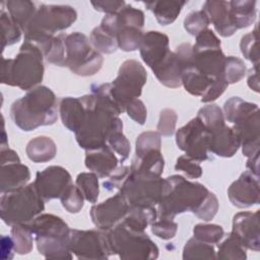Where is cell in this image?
I'll use <instances>...</instances> for the list:
<instances>
[{
    "mask_svg": "<svg viewBox=\"0 0 260 260\" xmlns=\"http://www.w3.org/2000/svg\"><path fill=\"white\" fill-rule=\"evenodd\" d=\"M76 18L77 12L72 6L42 4L24 30V41L39 47L56 32L68 28Z\"/></svg>",
    "mask_w": 260,
    "mask_h": 260,
    "instance_id": "52a82bcc",
    "label": "cell"
},
{
    "mask_svg": "<svg viewBox=\"0 0 260 260\" xmlns=\"http://www.w3.org/2000/svg\"><path fill=\"white\" fill-rule=\"evenodd\" d=\"M208 139L209 132L197 116L176 131L178 147L199 162L209 158Z\"/></svg>",
    "mask_w": 260,
    "mask_h": 260,
    "instance_id": "7c38bea8",
    "label": "cell"
},
{
    "mask_svg": "<svg viewBox=\"0 0 260 260\" xmlns=\"http://www.w3.org/2000/svg\"><path fill=\"white\" fill-rule=\"evenodd\" d=\"M0 21H1V29H2V51L7 46H11L21 39V28L14 22V20L11 18L9 13L4 10V8L1 9L0 12Z\"/></svg>",
    "mask_w": 260,
    "mask_h": 260,
    "instance_id": "74e56055",
    "label": "cell"
},
{
    "mask_svg": "<svg viewBox=\"0 0 260 260\" xmlns=\"http://www.w3.org/2000/svg\"><path fill=\"white\" fill-rule=\"evenodd\" d=\"M178 116L173 109H164L159 114L157 132L162 136H172L176 132Z\"/></svg>",
    "mask_w": 260,
    "mask_h": 260,
    "instance_id": "f5cc1de1",
    "label": "cell"
},
{
    "mask_svg": "<svg viewBox=\"0 0 260 260\" xmlns=\"http://www.w3.org/2000/svg\"><path fill=\"white\" fill-rule=\"evenodd\" d=\"M60 200L62 206L69 213H78L82 209L85 199L79 188L76 185L70 184L60 197Z\"/></svg>",
    "mask_w": 260,
    "mask_h": 260,
    "instance_id": "f6af8a7d",
    "label": "cell"
},
{
    "mask_svg": "<svg viewBox=\"0 0 260 260\" xmlns=\"http://www.w3.org/2000/svg\"><path fill=\"white\" fill-rule=\"evenodd\" d=\"M32 232L28 223H18L11 226V238L13 241L14 253L25 255L31 252L34 246Z\"/></svg>",
    "mask_w": 260,
    "mask_h": 260,
    "instance_id": "d6a6232c",
    "label": "cell"
},
{
    "mask_svg": "<svg viewBox=\"0 0 260 260\" xmlns=\"http://www.w3.org/2000/svg\"><path fill=\"white\" fill-rule=\"evenodd\" d=\"M175 170L182 172L189 179H198L202 176V168L199 161L188 155H181L177 158Z\"/></svg>",
    "mask_w": 260,
    "mask_h": 260,
    "instance_id": "816d5d0a",
    "label": "cell"
},
{
    "mask_svg": "<svg viewBox=\"0 0 260 260\" xmlns=\"http://www.w3.org/2000/svg\"><path fill=\"white\" fill-rule=\"evenodd\" d=\"M209 152L221 156L232 157L240 148V140L232 127L222 123L208 130Z\"/></svg>",
    "mask_w": 260,
    "mask_h": 260,
    "instance_id": "ffe728a7",
    "label": "cell"
},
{
    "mask_svg": "<svg viewBox=\"0 0 260 260\" xmlns=\"http://www.w3.org/2000/svg\"><path fill=\"white\" fill-rule=\"evenodd\" d=\"M195 44L192 45L194 49H210V48H220V40L216 35L209 28L201 31L197 35Z\"/></svg>",
    "mask_w": 260,
    "mask_h": 260,
    "instance_id": "11a10c76",
    "label": "cell"
},
{
    "mask_svg": "<svg viewBox=\"0 0 260 260\" xmlns=\"http://www.w3.org/2000/svg\"><path fill=\"white\" fill-rule=\"evenodd\" d=\"M70 252L79 259H108L112 253L103 231L71 230Z\"/></svg>",
    "mask_w": 260,
    "mask_h": 260,
    "instance_id": "4fadbf2b",
    "label": "cell"
},
{
    "mask_svg": "<svg viewBox=\"0 0 260 260\" xmlns=\"http://www.w3.org/2000/svg\"><path fill=\"white\" fill-rule=\"evenodd\" d=\"M1 252L2 257H5V254H9V258L13 257L14 253V247H13V241L11 236H2L1 238Z\"/></svg>",
    "mask_w": 260,
    "mask_h": 260,
    "instance_id": "be15d7a7",
    "label": "cell"
},
{
    "mask_svg": "<svg viewBox=\"0 0 260 260\" xmlns=\"http://www.w3.org/2000/svg\"><path fill=\"white\" fill-rule=\"evenodd\" d=\"M20 161L18 154L10 148H1V165Z\"/></svg>",
    "mask_w": 260,
    "mask_h": 260,
    "instance_id": "6125c7cd",
    "label": "cell"
},
{
    "mask_svg": "<svg viewBox=\"0 0 260 260\" xmlns=\"http://www.w3.org/2000/svg\"><path fill=\"white\" fill-rule=\"evenodd\" d=\"M30 179L29 169L18 162H9L1 165L0 171V190L1 194L12 192L27 185Z\"/></svg>",
    "mask_w": 260,
    "mask_h": 260,
    "instance_id": "603a6c76",
    "label": "cell"
},
{
    "mask_svg": "<svg viewBox=\"0 0 260 260\" xmlns=\"http://www.w3.org/2000/svg\"><path fill=\"white\" fill-rule=\"evenodd\" d=\"M107 144L120 156V161H125L130 154V142L122 131L114 132L108 139Z\"/></svg>",
    "mask_w": 260,
    "mask_h": 260,
    "instance_id": "f907efd6",
    "label": "cell"
},
{
    "mask_svg": "<svg viewBox=\"0 0 260 260\" xmlns=\"http://www.w3.org/2000/svg\"><path fill=\"white\" fill-rule=\"evenodd\" d=\"M229 86L228 82L224 80L223 77H218L215 78L210 85V87L207 89V91L201 96V102L202 103H211L215 101L217 98H219L226 87Z\"/></svg>",
    "mask_w": 260,
    "mask_h": 260,
    "instance_id": "6f0895ef",
    "label": "cell"
},
{
    "mask_svg": "<svg viewBox=\"0 0 260 260\" xmlns=\"http://www.w3.org/2000/svg\"><path fill=\"white\" fill-rule=\"evenodd\" d=\"M202 10L207 14L210 23L213 24L217 34L223 38L233 36L238 29L230 13L229 2L226 1H206Z\"/></svg>",
    "mask_w": 260,
    "mask_h": 260,
    "instance_id": "7402d4cb",
    "label": "cell"
},
{
    "mask_svg": "<svg viewBox=\"0 0 260 260\" xmlns=\"http://www.w3.org/2000/svg\"><path fill=\"white\" fill-rule=\"evenodd\" d=\"M247 67L244 61L235 56L225 57L223 78L228 84L239 82L246 75Z\"/></svg>",
    "mask_w": 260,
    "mask_h": 260,
    "instance_id": "ee69618b",
    "label": "cell"
},
{
    "mask_svg": "<svg viewBox=\"0 0 260 260\" xmlns=\"http://www.w3.org/2000/svg\"><path fill=\"white\" fill-rule=\"evenodd\" d=\"M44 71L42 51L32 43L24 41L14 58H2L1 82L28 91L42 82Z\"/></svg>",
    "mask_w": 260,
    "mask_h": 260,
    "instance_id": "3957f363",
    "label": "cell"
},
{
    "mask_svg": "<svg viewBox=\"0 0 260 260\" xmlns=\"http://www.w3.org/2000/svg\"><path fill=\"white\" fill-rule=\"evenodd\" d=\"M127 115L136 123L143 125L146 121L147 111L143 102L139 99L133 100L125 109Z\"/></svg>",
    "mask_w": 260,
    "mask_h": 260,
    "instance_id": "9f6ffc18",
    "label": "cell"
},
{
    "mask_svg": "<svg viewBox=\"0 0 260 260\" xmlns=\"http://www.w3.org/2000/svg\"><path fill=\"white\" fill-rule=\"evenodd\" d=\"M151 233L159 239L171 240L173 239L178 231V224L173 219L169 218H156L150 224Z\"/></svg>",
    "mask_w": 260,
    "mask_h": 260,
    "instance_id": "681fc988",
    "label": "cell"
},
{
    "mask_svg": "<svg viewBox=\"0 0 260 260\" xmlns=\"http://www.w3.org/2000/svg\"><path fill=\"white\" fill-rule=\"evenodd\" d=\"M72 184L69 172L60 166H50L36 175L34 185L42 199L47 202L62 196L66 188Z\"/></svg>",
    "mask_w": 260,
    "mask_h": 260,
    "instance_id": "5bb4252c",
    "label": "cell"
},
{
    "mask_svg": "<svg viewBox=\"0 0 260 260\" xmlns=\"http://www.w3.org/2000/svg\"><path fill=\"white\" fill-rule=\"evenodd\" d=\"M89 41L93 49L101 54H112L118 49L116 38L107 32L100 25L91 30Z\"/></svg>",
    "mask_w": 260,
    "mask_h": 260,
    "instance_id": "f35d334b",
    "label": "cell"
},
{
    "mask_svg": "<svg viewBox=\"0 0 260 260\" xmlns=\"http://www.w3.org/2000/svg\"><path fill=\"white\" fill-rule=\"evenodd\" d=\"M248 85L251 89L258 92L259 91V81H258V65H254L248 72Z\"/></svg>",
    "mask_w": 260,
    "mask_h": 260,
    "instance_id": "94428289",
    "label": "cell"
},
{
    "mask_svg": "<svg viewBox=\"0 0 260 260\" xmlns=\"http://www.w3.org/2000/svg\"><path fill=\"white\" fill-rule=\"evenodd\" d=\"M186 3V1H150L144 2V5L154 14L159 24L168 25L177 19Z\"/></svg>",
    "mask_w": 260,
    "mask_h": 260,
    "instance_id": "f1b7e54d",
    "label": "cell"
},
{
    "mask_svg": "<svg viewBox=\"0 0 260 260\" xmlns=\"http://www.w3.org/2000/svg\"><path fill=\"white\" fill-rule=\"evenodd\" d=\"M44 209L45 201L39 195L34 183L1 195L0 216L7 225L29 223Z\"/></svg>",
    "mask_w": 260,
    "mask_h": 260,
    "instance_id": "ba28073f",
    "label": "cell"
},
{
    "mask_svg": "<svg viewBox=\"0 0 260 260\" xmlns=\"http://www.w3.org/2000/svg\"><path fill=\"white\" fill-rule=\"evenodd\" d=\"M65 38L66 35L54 36L44 52V58L56 66H65Z\"/></svg>",
    "mask_w": 260,
    "mask_h": 260,
    "instance_id": "ab89813d",
    "label": "cell"
},
{
    "mask_svg": "<svg viewBox=\"0 0 260 260\" xmlns=\"http://www.w3.org/2000/svg\"><path fill=\"white\" fill-rule=\"evenodd\" d=\"M246 167L250 173L259 177V151L248 157Z\"/></svg>",
    "mask_w": 260,
    "mask_h": 260,
    "instance_id": "e7e4bbea",
    "label": "cell"
},
{
    "mask_svg": "<svg viewBox=\"0 0 260 260\" xmlns=\"http://www.w3.org/2000/svg\"><path fill=\"white\" fill-rule=\"evenodd\" d=\"M257 2L254 0L230 1V13L237 29L250 26L256 19Z\"/></svg>",
    "mask_w": 260,
    "mask_h": 260,
    "instance_id": "f546056e",
    "label": "cell"
},
{
    "mask_svg": "<svg viewBox=\"0 0 260 260\" xmlns=\"http://www.w3.org/2000/svg\"><path fill=\"white\" fill-rule=\"evenodd\" d=\"M232 233L246 249L258 252L260 249L259 210L241 211L235 214Z\"/></svg>",
    "mask_w": 260,
    "mask_h": 260,
    "instance_id": "e0dca14e",
    "label": "cell"
},
{
    "mask_svg": "<svg viewBox=\"0 0 260 260\" xmlns=\"http://www.w3.org/2000/svg\"><path fill=\"white\" fill-rule=\"evenodd\" d=\"M215 78L208 77L200 73L191 63L182 67L181 81L182 85L192 95L202 96L212 84Z\"/></svg>",
    "mask_w": 260,
    "mask_h": 260,
    "instance_id": "4316f807",
    "label": "cell"
},
{
    "mask_svg": "<svg viewBox=\"0 0 260 260\" xmlns=\"http://www.w3.org/2000/svg\"><path fill=\"white\" fill-rule=\"evenodd\" d=\"M194 238L207 244H217L224 237L223 229L218 224L198 223L193 229Z\"/></svg>",
    "mask_w": 260,
    "mask_h": 260,
    "instance_id": "b9f144b4",
    "label": "cell"
},
{
    "mask_svg": "<svg viewBox=\"0 0 260 260\" xmlns=\"http://www.w3.org/2000/svg\"><path fill=\"white\" fill-rule=\"evenodd\" d=\"M151 70L162 85L171 88H177L182 85L181 65L175 52L171 51L167 57Z\"/></svg>",
    "mask_w": 260,
    "mask_h": 260,
    "instance_id": "484cf974",
    "label": "cell"
},
{
    "mask_svg": "<svg viewBox=\"0 0 260 260\" xmlns=\"http://www.w3.org/2000/svg\"><path fill=\"white\" fill-rule=\"evenodd\" d=\"M129 173H130V167H128V166L118 167L112 173V175L109 177L110 179L108 181L104 182L103 185H104L105 189H108L109 191H111L113 189H119L121 184L123 183V181L129 175Z\"/></svg>",
    "mask_w": 260,
    "mask_h": 260,
    "instance_id": "680465c9",
    "label": "cell"
},
{
    "mask_svg": "<svg viewBox=\"0 0 260 260\" xmlns=\"http://www.w3.org/2000/svg\"><path fill=\"white\" fill-rule=\"evenodd\" d=\"M240 48L243 56L251 61L254 65H259V50H258V25L249 34L242 37Z\"/></svg>",
    "mask_w": 260,
    "mask_h": 260,
    "instance_id": "7bdbcfd3",
    "label": "cell"
},
{
    "mask_svg": "<svg viewBox=\"0 0 260 260\" xmlns=\"http://www.w3.org/2000/svg\"><path fill=\"white\" fill-rule=\"evenodd\" d=\"M165 167V159L159 149L149 150L139 156H135L130 169L131 173L140 176L155 177L161 176Z\"/></svg>",
    "mask_w": 260,
    "mask_h": 260,
    "instance_id": "d4e9b609",
    "label": "cell"
},
{
    "mask_svg": "<svg viewBox=\"0 0 260 260\" xmlns=\"http://www.w3.org/2000/svg\"><path fill=\"white\" fill-rule=\"evenodd\" d=\"M104 58L95 51L89 39L79 31L65 38V66L76 75L91 76L103 66Z\"/></svg>",
    "mask_w": 260,
    "mask_h": 260,
    "instance_id": "9c48e42d",
    "label": "cell"
},
{
    "mask_svg": "<svg viewBox=\"0 0 260 260\" xmlns=\"http://www.w3.org/2000/svg\"><path fill=\"white\" fill-rule=\"evenodd\" d=\"M216 258L225 260H245L247 258L246 248L233 233H230L218 245Z\"/></svg>",
    "mask_w": 260,
    "mask_h": 260,
    "instance_id": "836d02e7",
    "label": "cell"
},
{
    "mask_svg": "<svg viewBox=\"0 0 260 260\" xmlns=\"http://www.w3.org/2000/svg\"><path fill=\"white\" fill-rule=\"evenodd\" d=\"M10 117L19 129L26 132L52 125L58 118L56 94L51 88L38 85L12 103Z\"/></svg>",
    "mask_w": 260,
    "mask_h": 260,
    "instance_id": "6da1fadb",
    "label": "cell"
},
{
    "mask_svg": "<svg viewBox=\"0 0 260 260\" xmlns=\"http://www.w3.org/2000/svg\"><path fill=\"white\" fill-rule=\"evenodd\" d=\"M146 80L147 73L140 62L129 59L121 64L117 77L111 82V93L122 112L141 95Z\"/></svg>",
    "mask_w": 260,
    "mask_h": 260,
    "instance_id": "8fae6325",
    "label": "cell"
},
{
    "mask_svg": "<svg viewBox=\"0 0 260 260\" xmlns=\"http://www.w3.org/2000/svg\"><path fill=\"white\" fill-rule=\"evenodd\" d=\"M218 206H219V204H218L217 197L215 196L214 193L209 192L206 200L204 201V203L202 204L201 208L199 209V211L195 215L198 218L203 219L204 221H209L217 213Z\"/></svg>",
    "mask_w": 260,
    "mask_h": 260,
    "instance_id": "db71d44e",
    "label": "cell"
},
{
    "mask_svg": "<svg viewBox=\"0 0 260 260\" xmlns=\"http://www.w3.org/2000/svg\"><path fill=\"white\" fill-rule=\"evenodd\" d=\"M143 32L141 28L131 25H123L119 28L116 39L118 48L125 52H133L139 49Z\"/></svg>",
    "mask_w": 260,
    "mask_h": 260,
    "instance_id": "e575fe53",
    "label": "cell"
},
{
    "mask_svg": "<svg viewBox=\"0 0 260 260\" xmlns=\"http://www.w3.org/2000/svg\"><path fill=\"white\" fill-rule=\"evenodd\" d=\"M157 218V209L155 207H134L129 206V209L122 219V221L129 228L145 232L146 228L150 225Z\"/></svg>",
    "mask_w": 260,
    "mask_h": 260,
    "instance_id": "4dcf8cb0",
    "label": "cell"
},
{
    "mask_svg": "<svg viewBox=\"0 0 260 260\" xmlns=\"http://www.w3.org/2000/svg\"><path fill=\"white\" fill-rule=\"evenodd\" d=\"M209 24V18L202 9L191 11L184 19V28L187 30V32L194 37L207 29Z\"/></svg>",
    "mask_w": 260,
    "mask_h": 260,
    "instance_id": "7dc6e473",
    "label": "cell"
},
{
    "mask_svg": "<svg viewBox=\"0 0 260 260\" xmlns=\"http://www.w3.org/2000/svg\"><path fill=\"white\" fill-rule=\"evenodd\" d=\"M224 119L233 124V130L240 140L245 156L250 157L259 151L260 112L256 104L239 96L230 98L223 105Z\"/></svg>",
    "mask_w": 260,
    "mask_h": 260,
    "instance_id": "277c9868",
    "label": "cell"
},
{
    "mask_svg": "<svg viewBox=\"0 0 260 260\" xmlns=\"http://www.w3.org/2000/svg\"><path fill=\"white\" fill-rule=\"evenodd\" d=\"M75 185L81 191L84 199L89 203H95L100 194L99 177L92 173H80L76 177Z\"/></svg>",
    "mask_w": 260,
    "mask_h": 260,
    "instance_id": "8d00e7d4",
    "label": "cell"
},
{
    "mask_svg": "<svg viewBox=\"0 0 260 260\" xmlns=\"http://www.w3.org/2000/svg\"><path fill=\"white\" fill-rule=\"evenodd\" d=\"M117 32L119 28L123 25L136 26L138 28L143 27L144 25V13L142 10L135 8L131 5H125L120 11L115 13Z\"/></svg>",
    "mask_w": 260,
    "mask_h": 260,
    "instance_id": "60d3db41",
    "label": "cell"
},
{
    "mask_svg": "<svg viewBox=\"0 0 260 260\" xmlns=\"http://www.w3.org/2000/svg\"><path fill=\"white\" fill-rule=\"evenodd\" d=\"M39 253L46 259H71V229L59 216L41 213L28 223Z\"/></svg>",
    "mask_w": 260,
    "mask_h": 260,
    "instance_id": "5b68a950",
    "label": "cell"
},
{
    "mask_svg": "<svg viewBox=\"0 0 260 260\" xmlns=\"http://www.w3.org/2000/svg\"><path fill=\"white\" fill-rule=\"evenodd\" d=\"M5 5L11 18L24 32L38 9L36 4L27 0H10L5 2Z\"/></svg>",
    "mask_w": 260,
    "mask_h": 260,
    "instance_id": "1f68e13d",
    "label": "cell"
},
{
    "mask_svg": "<svg viewBox=\"0 0 260 260\" xmlns=\"http://www.w3.org/2000/svg\"><path fill=\"white\" fill-rule=\"evenodd\" d=\"M59 114L62 124L71 132L76 133L85 116V106L81 96L63 98L59 104Z\"/></svg>",
    "mask_w": 260,
    "mask_h": 260,
    "instance_id": "cb8c5ba5",
    "label": "cell"
},
{
    "mask_svg": "<svg viewBox=\"0 0 260 260\" xmlns=\"http://www.w3.org/2000/svg\"><path fill=\"white\" fill-rule=\"evenodd\" d=\"M166 179L168 188L157 204V218L174 219L176 215L187 211L196 214L210 191L204 185L191 182L181 175H172Z\"/></svg>",
    "mask_w": 260,
    "mask_h": 260,
    "instance_id": "7a4b0ae2",
    "label": "cell"
},
{
    "mask_svg": "<svg viewBox=\"0 0 260 260\" xmlns=\"http://www.w3.org/2000/svg\"><path fill=\"white\" fill-rule=\"evenodd\" d=\"M216 252L211 244L204 243L196 238L189 239L183 249V259H215Z\"/></svg>",
    "mask_w": 260,
    "mask_h": 260,
    "instance_id": "d590c367",
    "label": "cell"
},
{
    "mask_svg": "<svg viewBox=\"0 0 260 260\" xmlns=\"http://www.w3.org/2000/svg\"><path fill=\"white\" fill-rule=\"evenodd\" d=\"M112 255L127 260H151L158 257V248L145 232L129 228L122 220L106 232Z\"/></svg>",
    "mask_w": 260,
    "mask_h": 260,
    "instance_id": "8992f818",
    "label": "cell"
},
{
    "mask_svg": "<svg viewBox=\"0 0 260 260\" xmlns=\"http://www.w3.org/2000/svg\"><path fill=\"white\" fill-rule=\"evenodd\" d=\"M197 117L203 122L207 130L225 123L222 110L215 104H209L202 107L197 114Z\"/></svg>",
    "mask_w": 260,
    "mask_h": 260,
    "instance_id": "c3c4849f",
    "label": "cell"
},
{
    "mask_svg": "<svg viewBox=\"0 0 260 260\" xmlns=\"http://www.w3.org/2000/svg\"><path fill=\"white\" fill-rule=\"evenodd\" d=\"M161 148V135L157 131H145L138 135L135 143V156L149 150Z\"/></svg>",
    "mask_w": 260,
    "mask_h": 260,
    "instance_id": "bcb514c9",
    "label": "cell"
},
{
    "mask_svg": "<svg viewBox=\"0 0 260 260\" xmlns=\"http://www.w3.org/2000/svg\"><path fill=\"white\" fill-rule=\"evenodd\" d=\"M228 196L230 202L238 208H247L258 204L260 198L259 177L249 171L244 172L230 185Z\"/></svg>",
    "mask_w": 260,
    "mask_h": 260,
    "instance_id": "2e32d148",
    "label": "cell"
},
{
    "mask_svg": "<svg viewBox=\"0 0 260 260\" xmlns=\"http://www.w3.org/2000/svg\"><path fill=\"white\" fill-rule=\"evenodd\" d=\"M128 209L126 199L117 193L99 204H93L90 208V218L99 230L107 232L124 218Z\"/></svg>",
    "mask_w": 260,
    "mask_h": 260,
    "instance_id": "9a60e30c",
    "label": "cell"
},
{
    "mask_svg": "<svg viewBox=\"0 0 260 260\" xmlns=\"http://www.w3.org/2000/svg\"><path fill=\"white\" fill-rule=\"evenodd\" d=\"M168 188V180L130 173L118 189L129 206L155 207Z\"/></svg>",
    "mask_w": 260,
    "mask_h": 260,
    "instance_id": "30bf717a",
    "label": "cell"
},
{
    "mask_svg": "<svg viewBox=\"0 0 260 260\" xmlns=\"http://www.w3.org/2000/svg\"><path fill=\"white\" fill-rule=\"evenodd\" d=\"M118 157L108 144L96 149L86 150L85 167L99 178L110 177L118 168Z\"/></svg>",
    "mask_w": 260,
    "mask_h": 260,
    "instance_id": "44dd1931",
    "label": "cell"
},
{
    "mask_svg": "<svg viewBox=\"0 0 260 260\" xmlns=\"http://www.w3.org/2000/svg\"><path fill=\"white\" fill-rule=\"evenodd\" d=\"M25 152L31 161L46 162L56 156L57 146L51 137L38 136L28 141Z\"/></svg>",
    "mask_w": 260,
    "mask_h": 260,
    "instance_id": "83f0119b",
    "label": "cell"
},
{
    "mask_svg": "<svg viewBox=\"0 0 260 260\" xmlns=\"http://www.w3.org/2000/svg\"><path fill=\"white\" fill-rule=\"evenodd\" d=\"M225 57L221 48L194 49L192 47L191 64L208 77H223Z\"/></svg>",
    "mask_w": 260,
    "mask_h": 260,
    "instance_id": "d6986e66",
    "label": "cell"
},
{
    "mask_svg": "<svg viewBox=\"0 0 260 260\" xmlns=\"http://www.w3.org/2000/svg\"><path fill=\"white\" fill-rule=\"evenodd\" d=\"M169 37L157 30H149L143 34L139 52L143 62L153 69L171 52L169 48Z\"/></svg>",
    "mask_w": 260,
    "mask_h": 260,
    "instance_id": "ac0fdd59",
    "label": "cell"
},
{
    "mask_svg": "<svg viewBox=\"0 0 260 260\" xmlns=\"http://www.w3.org/2000/svg\"><path fill=\"white\" fill-rule=\"evenodd\" d=\"M90 4L93 6V8L96 11L104 12L106 14H114L120 11L126 3L122 1L117 0H106V1H91Z\"/></svg>",
    "mask_w": 260,
    "mask_h": 260,
    "instance_id": "91938a15",
    "label": "cell"
}]
</instances>
